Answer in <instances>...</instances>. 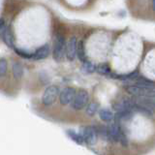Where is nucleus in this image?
Returning <instances> with one entry per match:
<instances>
[{
  "instance_id": "obj_14",
  "label": "nucleus",
  "mask_w": 155,
  "mask_h": 155,
  "mask_svg": "<svg viewBox=\"0 0 155 155\" xmlns=\"http://www.w3.org/2000/svg\"><path fill=\"white\" fill-rule=\"evenodd\" d=\"M135 84H137L139 86L145 87V88H155V82L150 81L149 79L145 77H138L135 80Z\"/></svg>"
},
{
  "instance_id": "obj_26",
  "label": "nucleus",
  "mask_w": 155,
  "mask_h": 155,
  "mask_svg": "<svg viewBox=\"0 0 155 155\" xmlns=\"http://www.w3.org/2000/svg\"><path fill=\"white\" fill-rule=\"evenodd\" d=\"M152 9L153 11H155V0H152Z\"/></svg>"
},
{
  "instance_id": "obj_2",
  "label": "nucleus",
  "mask_w": 155,
  "mask_h": 155,
  "mask_svg": "<svg viewBox=\"0 0 155 155\" xmlns=\"http://www.w3.org/2000/svg\"><path fill=\"white\" fill-rule=\"evenodd\" d=\"M88 101H89L88 92L84 88H81L77 91L75 98L71 103V108L76 110H81L87 106Z\"/></svg>"
},
{
  "instance_id": "obj_10",
  "label": "nucleus",
  "mask_w": 155,
  "mask_h": 155,
  "mask_svg": "<svg viewBox=\"0 0 155 155\" xmlns=\"http://www.w3.org/2000/svg\"><path fill=\"white\" fill-rule=\"evenodd\" d=\"M50 51H51L50 46H48V44H45V45H43L42 47L38 48L35 51V52L33 53V59L34 60L45 59V58H47L48 54H50Z\"/></svg>"
},
{
  "instance_id": "obj_24",
  "label": "nucleus",
  "mask_w": 155,
  "mask_h": 155,
  "mask_svg": "<svg viewBox=\"0 0 155 155\" xmlns=\"http://www.w3.org/2000/svg\"><path fill=\"white\" fill-rule=\"evenodd\" d=\"M7 72V61L5 58L0 59V77L3 78Z\"/></svg>"
},
{
  "instance_id": "obj_9",
  "label": "nucleus",
  "mask_w": 155,
  "mask_h": 155,
  "mask_svg": "<svg viewBox=\"0 0 155 155\" xmlns=\"http://www.w3.org/2000/svg\"><path fill=\"white\" fill-rule=\"evenodd\" d=\"M120 128L116 123H110L108 125V140L111 143L119 142L120 136Z\"/></svg>"
},
{
  "instance_id": "obj_13",
  "label": "nucleus",
  "mask_w": 155,
  "mask_h": 155,
  "mask_svg": "<svg viewBox=\"0 0 155 155\" xmlns=\"http://www.w3.org/2000/svg\"><path fill=\"white\" fill-rule=\"evenodd\" d=\"M0 35H1V39L5 43V45H6L8 48H14L13 37H12V34H11V32H10V29L8 26L5 29H3V30L0 31Z\"/></svg>"
},
{
  "instance_id": "obj_23",
  "label": "nucleus",
  "mask_w": 155,
  "mask_h": 155,
  "mask_svg": "<svg viewBox=\"0 0 155 155\" xmlns=\"http://www.w3.org/2000/svg\"><path fill=\"white\" fill-rule=\"evenodd\" d=\"M14 51L17 53L18 56H21L22 58H25V59H33V53H29L25 51L19 50V48L14 47Z\"/></svg>"
},
{
  "instance_id": "obj_25",
  "label": "nucleus",
  "mask_w": 155,
  "mask_h": 155,
  "mask_svg": "<svg viewBox=\"0 0 155 155\" xmlns=\"http://www.w3.org/2000/svg\"><path fill=\"white\" fill-rule=\"evenodd\" d=\"M119 143L124 147H128V139H127V137H126V135L121 130H120V136H119Z\"/></svg>"
},
{
  "instance_id": "obj_19",
  "label": "nucleus",
  "mask_w": 155,
  "mask_h": 155,
  "mask_svg": "<svg viewBox=\"0 0 155 155\" xmlns=\"http://www.w3.org/2000/svg\"><path fill=\"white\" fill-rule=\"evenodd\" d=\"M134 99L136 101L143 103L147 105L152 109H155V97H139V96H134Z\"/></svg>"
},
{
  "instance_id": "obj_7",
  "label": "nucleus",
  "mask_w": 155,
  "mask_h": 155,
  "mask_svg": "<svg viewBox=\"0 0 155 155\" xmlns=\"http://www.w3.org/2000/svg\"><path fill=\"white\" fill-rule=\"evenodd\" d=\"M77 50H78V40L76 37H72L68 41L67 48H66V57L69 61H74L76 59Z\"/></svg>"
},
{
  "instance_id": "obj_1",
  "label": "nucleus",
  "mask_w": 155,
  "mask_h": 155,
  "mask_svg": "<svg viewBox=\"0 0 155 155\" xmlns=\"http://www.w3.org/2000/svg\"><path fill=\"white\" fill-rule=\"evenodd\" d=\"M67 44L65 41V37L61 33H56L54 44H53V51L52 57L56 62H61L66 55Z\"/></svg>"
},
{
  "instance_id": "obj_8",
  "label": "nucleus",
  "mask_w": 155,
  "mask_h": 155,
  "mask_svg": "<svg viewBox=\"0 0 155 155\" xmlns=\"http://www.w3.org/2000/svg\"><path fill=\"white\" fill-rule=\"evenodd\" d=\"M134 103H133V110L134 111H138V113L142 114L143 115L147 116V117L151 118L153 116V109L150 108V107L144 105L143 103H140V102L136 101L133 97Z\"/></svg>"
},
{
  "instance_id": "obj_21",
  "label": "nucleus",
  "mask_w": 155,
  "mask_h": 155,
  "mask_svg": "<svg viewBox=\"0 0 155 155\" xmlns=\"http://www.w3.org/2000/svg\"><path fill=\"white\" fill-rule=\"evenodd\" d=\"M99 110H100L99 109V104L96 103V102H92V103H90V104H88L86 106L85 111H86L87 115L94 116L97 114V111H99Z\"/></svg>"
},
{
  "instance_id": "obj_11",
  "label": "nucleus",
  "mask_w": 155,
  "mask_h": 155,
  "mask_svg": "<svg viewBox=\"0 0 155 155\" xmlns=\"http://www.w3.org/2000/svg\"><path fill=\"white\" fill-rule=\"evenodd\" d=\"M109 76L111 78V79H114V80H118V81H132V80H136L139 77V72H138V70H135L133 72L129 73V74H122V75H116V74H113V73H110Z\"/></svg>"
},
{
  "instance_id": "obj_12",
  "label": "nucleus",
  "mask_w": 155,
  "mask_h": 155,
  "mask_svg": "<svg viewBox=\"0 0 155 155\" xmlns=\"http://www.w3.org/2000/svg\"><path fill=\"white\" fill-rule=\"evenodd\" d=\"M133 113H134V110H129V109H125L122 110L116 111V114L114 115L115 122L119 123L120 121H126V120L131 119V117L133 116Z\"/></svg>"
},
{
  "instance_id": "obj_22",
  "label": "nucleus",
  "mask_w": 155,
  "mask_h": 155,
  "mask_svg": "<svg viewBox=\"0 0 155 155\" xmlns=\"http://www.w3.org/2000/svg\"><path fill=\"white\" fill-rule=\"evenodd\" d=\"M96 72L98 73L100 75H103V76H109L110 74V67L109 64L107 63H103V64H100L97 66V70Z\"/></svg>"
},
{
  "instance_id": "obj_17",
  "label": "nucleus",
  "mask_w": 155,
  "mask_h": 155,
  "mask_svg": "<svg viewBox=\"0 0 155 155\" xmlns=\"http://www.w3.org/2000/svg\"><path fill=\"white\" fill-rule=\"evenodd\" d=\"M77 56L81 63H84L87 61L86 55H85V50H84V43L82 40L78 42V50H77Z\"/></svg>"
},
{
  "instance_id": "obj_4",
  "label": "nucleus",
  "mask_w": 155,
  "mask_h": 155,
  "mask_svg": "<svg viewBox=\"0 0 155 155\" xmlns=\"http://www.w3.org/2000/svg\"><path fill=\"white\" fill-rule=\"evenodd\" d=\"M59 89L56 85H50L44 91L42 95V103L45 106H51L56 101L57 97H59Z\"/></svg>"
},
{
  "instance_id": "obj_15",
  "label": "nucleus",
  "mask_w": 155,
  "mask_h": 155,
  "mask_svg": "<svg viewBox=\"0 0 155 155\" xmlns=\"http://www.w3.org/2000/svg\"><path fill=\"white\" fill-rule=\"evenodd\" d=\"M98 113H99L100 118L103 121H105V122H110V121H113L114 119V113L109 109H106V108L100 109Z\"/></svg>"
},
{
  "instance_id": "obj_16",
  "label": "nucleus",
  "mask_w": 155,
  "mask_h": 155,
  "mask_svg": "<svg viewBox=\"0 0 155 155\" xmlns=\"http://www.w3.org/2000/svg\"><path fill=\"white\" fill-rule=\"evenodd\" d=\"M12 73L13 76L16 80H19L21 79L23 76V67L19 62L16 61L13 63L12 65Z\"/></svg>"
},
{
  "instance_id": "obj_18",
  "label": "nucleus",
  "mask_w": 155,
  "mask_h": 155,
  "mask_svg": "<svg viewBox=\"0 0 155 155\" xmlns=\"http://www.w3.org/2000/svg\"><path fill=\"white\" fill-rule=\"evenodd\" d=\"M66 134H67L68 137H69L72 140H74L76 143H78V144H84V138H82L81 134L77 133L76 131H74V130H67Z\"/></svg>"
},
{
  "instance_id": "obj_3",
  "label": "nucleus",
  "mask_w": 155,
  "mask_h": 155,
  "mask_svg": "<svg viewBox=\"0 0 155 155\" xmlns=\"http://www.w3.org/2000/svg\"><path fill=\"white\" fill-rule=\"evenodd\" d=\"M125 91L132 96L139 97H155V88H145L137 84H130L124 86Z\"/></svg>"
},
{
  "instance_id": "obj_20",
  "label": "nucleus",
  "mask_w": 155,
  "mask_h": 155,
  "mask_svg": "<svg viewBox=\"0 0 155 155\" xmlns=\"http://www.w3.org/2000/svg\"><path fill=\"white\" fill-rule=\"evenodd\" d=\"M81 70L84 74H92V73L96 72L97 67L93 64V63H91L89 61H86L84 63H82V66H81Z\"/></svg>"
},
{
  "instance_id": "obj_5",
  "label": "nucleus",
  "mask_w": 155,
  "mask_h": 155,
  "mask_svg": "<svg viewBox=\"0 0 155 155\" xmlns=\"http://www.w3.org/2000/svg\"><path fill=\"white\" fill-rule=\"evenodd\" d=\"M81 134L84 140V143H86L87 145H94L97 143V140H98V132H97L95 127H92V126L82 127Z\"/></svg>"
},
{
  "instance_id": "obj_6",
  "label": "nucleus",
  "mask_w": 155,
  "mask_h": 155,
  "mask_svg": "<svg viewBox=\"0 0 155 155\" xmlns=\"http://www.w3.org/2000/svg\"><path fill=\"white\" fill-rule=\"evenodd\" d=\"M76 93H77V90L74 88V87L67 86V87H65V88H63L60 91V94H59L60 104L63 106L71 104L72 101L75 98Z\"/></svg>"
}]
</instances>
